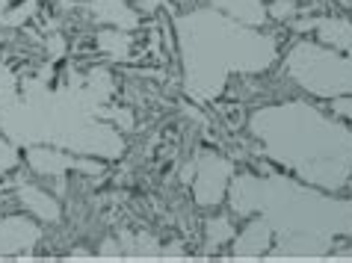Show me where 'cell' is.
Here are the masks:
<instances>
[{"instance_id": "20", "label": "cell", "mask_w": 352, "mask_h": 263, "mask_svg": "<svg viewBox=\"0 0 352 263\" xmlns=\"http://www.w3.org/2000/svg\"><path fill=\"white\" fill-rule=\"evenodd\" d=\"M331 110H335L340 119L352 122V95H338V98H331Z\"/></svg>"}, {"instance_id": "2", "label": "cell", "mask_w": 352, "mask_h": 263, "mask_svg": "<svg viewBox=\"0 0 352 263\" xmlns=\"http://www.w3.org/2000/svg\"><path fill=\"white\" fill-rule=\"evenodd\" d=\"M249 133L272 163L311 187L338 192L352 178V130L305 101L267 104L249 115Z\"/></svg>"}, {"instance_id": "1", "label": "cell", "mask_w": 352, "mask_h": 263, "mask_svg": "<svg viewBox=\"0 0 352 263\" xmlns=\"http://www.w3.org/2000/svg\"><path fill=\"white\" fill-rule=\"evenodd\" d=\"M237 216H263L278 242L270 258H322L338 233L352 237V201L326 198L285 174H234L228 187Z\"/></svg>"}, {"instance_id": "22", "label": "cell", "mask_w": 352, "mask_h": 263, "mask_svg": "<svg viewBox=\"0 0 352 263\" xmlns=\"http://www.w3.org/2000/svg\"><path fill=\"white\" fill-rule=\"evenodd\" d=\"M98 255H101V258H122V255H124V251H122V242H119V240H104L101 249H98Z\"/></svg>"}, {"instance_id": "17", "label": "cell", "mask_w": 352, "mask_h": 263, "mask_svg": "<svg viewBox=\"0 0 352 263\" xmlns=\"http://www.w3.org/2000/svg\"><path fill=\"white\" fill-rule=\"evenodd\" d=\"M18 95H21V77H18V71L12 65L0 62V106L15 101Z\"/></svg>"}, {"instance_id": "12", "label": "cell", "mask_w": 352, "mask_h": 263, "mask_svg": "<svg viewBox=\"0 0 352 263\" xmlns=\"http://www.w3.org/2000/svg\"><path fill=\"white\" fill-rule=\"evenodd\" d=\"M201 3L217 9L219 15L231 18V21H237V24L255 27V30H261V27L270 21L267 3H263V0H201Z\"/></svg>"}, {"instance_id": "7", "label": "cell", "mask_w": 352, "mask_h": 263, "mask_svg": "<svg viewBox=\"0 0 352 263\" xmlns=\"http://www.w3.org/2000/svg\"><path fill=\"white\" fill-rule=\"evenodd\" d=\"M42 242V222L27 213L0 216V258H30Z\"/></svg>"}, {"instance_id": "9", "label": "cell", "mask_w": 352, "mask_h": 263, "mask_svg": "<svg viewBox=\"0 0 352 263\" xmlns=\"http://www.w3.org/2000/svg\"><path fill=\"white\" fill-rule=\"evenodd\" d=\"M276 242V231H272V225L263 216H249L246 228H243L240 233H234L231 240V255L234 258H261L267 255L270 246Z\"/></svg>"}, {"instance_id": "5", "label": "cell", "mask_w": 352, "mask_h": 263, "mask_svg": "<svg viewBox=\"0 0 352 263\" xmlns=\"http://www.w3.org/2000/svg\"><path fill=\"white\" fill-rule=\"evenodd\" d=\"M234 178V163L217 151H201L184 169V183H192V196L201 207H217L228 198V187Z\"/></svg>"}, {"instance_id": "21", "label": "cell", "mask_w": 352, "mask_h": 263, "mask_svg": "<svg viewBox=\"0 0 352 263\" xmlns=\"http://www.w3.org/2000/svg\"><path fill=\"white\" fill-rule=\"evenodd\" d=\"M131 3L136 6V12L140 15H151V12H160L169 0H131Z\"/></svg>"}, {"instance_id": "24", "label": "cell", "mask_w": 352, "mask_h": 263, "mask_svg": "<svg viewBox=\"0 0 352 263\" xmlns=\"http://www.w3.org/2000/svg\"><path fill=\"white\" fill-rule=\"evenodd\" d=\"M335 258H344V260H352V249H344V251H338Z\"/></svg>"}, {"instance_id": "25", "label": "cell", "mask_w": 352, "mask_h": 263, "mask_svg": "<svg viewBox=\"0 0 352 263\" xmlns=\"http://www.w3.org/2000/svg\"><path fill=\"white\" fill-rule=\"evenodd\" d=\"M9 3H12V0H0V9H6Z\"/></svg>"}, {"instance_id": "26", "label": "cell", "mask_w": 352, "mask_h": 263, "mask_svg": "<svg viewBox=\"0 0 352 263\" xmlns=\"http://www.w3.org/2000/svg\"><path fill=\"white\" fill-rule=\"evenodd\" d=\"M346 3H349V6H352V0H346Z\"/></svg>"}, {"instance_id": "11", "label": "cell", "mask_w": 352, "mask_h": 263, "mask_svg": "<svg viewBox=\"0 0 352 263\" xmlns=\"http://www.w3.org/2000/svg\"><path fill=\"white\" fill-rule=\"evenodd\" d=\"M89 15L98 24L128 30V33H133L142 21V15L136 12V6L128 3V0H89Z\"/></svg>"}, {"instance_id": "6", "label": "cell", "mask_w": 352, "mask_h": 263, "mask_svg": "<svg viewBox=\"0 0 352 263\" xmlns=\"http://www.w3.org/2000/svg\"><path fill=\"white\" fill-rule=\"evenodd\" d=\"M24 160H27V169H30L33 174H38V178L63 181L65 172H83V174H89V178L104 174L101 163H95L89 157H74V154H68L65 148H60V145H51V142L30 145V148L24 151Z\"/></svg>"}, {"instance_id": "13", "label": "cell", "mask_w": 352, "mask_h": 263, "mask_svg": "<svg viewBox=\"0 0 352 263\" xmlns=\"http://www.w3.org/2000/svg\"><path fill=\"white\" fill-rule=\"evenodd\" d=\"M98 54L107 56L110 62H128L133 56V36L128 30H116V27H104L95 36Z\"/></svg>"}, {"instance_id": "18", "label": "cell", "mask_w": 352, "mask_h": 263, "mask_svg": "<svg viewBox=\"0 0 352 263\" xmlns=\"http://www.w3.org/2000/svg\"><path fill=\"white\" fill-rule=\"evenodd\" d=\"M21 148L15 142H9L3 133H0V174H9L21 165Z\"/></svg>"}, {"instance_id": "4", "label": "cell", "mask_w": 352, "mask_h": 263, "mask_svg": "<svg viewBox=\"0 0 352 263\" xmlns=\"http://www.w3.org/2000/svg\"><path fill=\"white\" fill-rule=\"evenodd\" d=\"M285 74L314 98L352 95V56H344L322 42L302 38L285 56Z\"/></svg>"}, {"instance_id": "15", "label": "cell", "mask_w": 352, "mask_h": 263, "mask_svg": "<svg viewBox=\"0 0 352 263\" xmlns=\"http://www.w3.org/2000/svg\"><path fill=\"white\" fill-rule=\"evenodd\" d=\"M234 233H237V228H234V222L228 216H210L208 222H204V251H219L222 246H231Z\"/></svg>"}, {"instance_id": "14", "label": "cell", "mask_w": 352, "mask_h": 263, "mask_svg": "<svg viewBox=\"0 0 352 263\" xmlns=\"http://www.w3.org/2000/svg\"><path fill=\"white\" fill-rule=\"evenodd\" d=\"M80 80H83V89L89 92L101 106L110 104V98L116 95V80L107 68H89L86 74H80Z\"/></svg>"}, {"instance_id": "16", "label": "cell", "mask_w": 352, "mask_h": 263, "mask_svg": "<svg viewBox=\"0 0 352 263\" xmlns=\"http://www.w3.org/2000/svg\"><path fill=\"white\" fill-rule=\"evenodd\" d=\"M119 242L128 258H160V249H163V242L157 237H151V233H133V237L122 233Z\"/></svg>"}, {"instance_id": "19", "label": "cell", "mask_w": 352, "mask_h": 263, "mask_svg": "<svg viewBox=\"0 0 352 263\" xmlns=\"http://www.w3.org/2000/svg\"><path fill=\"white\" fill-rule=\"evenodd\" d=\"M267 15L272 21H293L299 15V3L296 0H272L267 3Z\"/></svg>"}, {"instance_id": "23", "label": "cell", "mask_w": 352, "mask_h": 263, "mask_svg": "<svg viewBox=\"0 0 352 263\" xmlns=\"http://www.w3.org/2000/svg\"><path fill=\"white\" fill-rule=\"evenodd\" d=\"M184 255H187V251H184L181 249V242H169V249H160V258H184Z\"/></svg>"}, {"instance_id": "3", "label": "cell", "mask_w": 352, "mask_h": 263, "mask_svg": "<svg viewBox=\"0 0 352 263\" xmlns=\"http://www.w3.org/2000/svg\"><path fill=\"white\" fill-rule=\"evenodd\" d=\"M184 86L192 98L217 101L234 74H263L278 56V38L237 24L217 9H190L175 18Z\"/></svg>"}, {"instance_id": "10", "label": "cell", "mask_w": 352, "mask_h": 263, "mask_svg": "<svg viewBox=\"0 0 352 263\" xmlns=\"http://www.w3.org/2000/svg\"><path fill=\"white\" fill-rule=\"evenodd\" d=\"M296 30H311L317 33L322 45L335 47V51L352 56V21L338 15H322V18H305L296 24Z\"/></svg>"}, {"instance_id": "8", "label": "cell", "mask_w": 352, "mask_h": 263, "mask_svg": "<svg viewBox=\"0 0 352 263\" xmlns=\"http://www.w3.org/2000/svg\"><path fill=\"white\" fill-rule=\"evenodd\" d=\"M12 198L21 204V210L27 216H33L36 222H42V225H56V222L63 219V207H60V201H56V196L33 181H15Z\"/></svg>"}]
</instances>
